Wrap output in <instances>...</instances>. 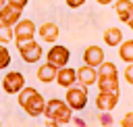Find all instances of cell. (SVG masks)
<instances>
[{"label": "cell", "mask_w": 133, "mask_h": 127, "mask_svg": "<svg viewBox=\"0 0 133 127\" xmlns=\"http://www.w3.org/2000/svg\"><path fill=\"white\" fill-rule=\"evenodd\" d=\"M17 100H19V106H21L29 117H39V115H44V110H46V100H44V96H42L35 87L25 85V87L17 94Z\"/></svg>", "instance_id": "obj_1"}, {"label": "cell", "mask_w": 133, "mask_h": 127, "mask_svg": "<svg viewBox=\"0 0 133 127\" xmlns=\"http://www.w3.org/2000/svg\"><path fill=\"white\" fill-rule=\"evenodd\" d=\"M44 117H46L50 123L64 125V123H71V119H73V110H71V106H69L64 100H60V98H52V100H46Z\"/></svg>", "instance_id": "obj_2"}, {"label": "cell", "mask_w": 133, "mask_h": 127, "mask_svg": "<svg viewBox=\"0 0 133 127\" xmlns=\"http://www.w3.org/2000/svg\"><path fill=\"white\" fill-rule=\"evenodd\" d=\"M98 90L100 92H118V69L114 62L104 60L98 67Z\"/></svg>", "instance_id": "obj_3"}, {"label": "cell", "mask_w": 133, "mask_h": 127, "mask_svg": "<svg viewBox=\"0 0 133 127\" xmlns=\"http://www.w3.org/2000/svg\"><path fill=\"white\" fill-rule=\"evenodd\" d=\"M17 50H19L23 62H27V65L37 62V60L44 56V48H42V44H37L35 40H31V42H23V44H17Z\"/></svg>", "instance_id": "obj_4"}, {"label": "cell", "mask_w": 133, "mask_h": 127, "mask_svg": "<svg viewBox=\"0 0 133 127\" xmlns=\"http://www.w3.org/2000/svg\"><path fill=\"white\" fill-rule=\"evenodd\" d=\"M69 60H71V52H69V48L62 46V44H52V48L46 52V62L54 65L56 69L69 67Z\"/></svg>", "instance_id": "obj_5"}, {"label": "cell", "mask_w": 133, "mask_h": 127, "mask_svg": "<svg viewBox=\"0 0 133 127\" xmlns=\"http://www.w3.org/2000/svg\"><path fill=\"white\" fill-rule=\"evenodd\" d=\"M64 102L71 106V110H83L87 106V87H81V85L69 87L66 96H64Z\"/></svg>", "instance_id": "obj_6"}, {"label": "cell", "mask_w": 133, "mask_h": 127, "mask_svg": "<svg viewBox=\"0 0 133 127\" xmlns=\"http://www.w3.org/2000/svg\"><path fill=\"white\" fill-rule=\"evenodd\" d=\"M12 31H15V44H23V42H31L35 37L37 27H35V23L31 19H21L12 27Z\"/></svg>", "instance_id": "obj_7"}, {"label": "cell", "mask_w": 133, "mask_h": 127, "mask_svg": "<svg viewBox=\"0 0 133 127\" xmlns=\"http://www.w3.org/2000/svg\"><path fill=\"white\" fill-rule=\"evenodd\" d=\"M25 87V75L19 71H10L2 77V90L6 94H19Z\"/></svg>", "instance_id": "obj_8"}, {"label": "cell", "mask_w": 133, "mask_h": 127, "mask_svg": "<svg viewBox=\"0 0 133 127\" xmlns=\"http://www.w3.org/2000/svg\"><path fill=\"white\" fill-rule=\"evenodd\" d=\"M116 104H118V92H98L96 106L100 112H112Z\"/></svg>", "instance_id": "obj_9"}, {"label": "cell", "mask_w": 133, "mask_h": 127, "mask_svg": "<svg viewBox=\"0 0 133 127\" xmlns=\"http://www.w3.org/2000/svg\"><path fill=\"white\" fill-rule=\"evenodd\" d=\"M114 12L116 17L133 29V0H114Z\"/></svg>", "instance_id": "obj_10"}, {"label": "cell", "mask_w": 133, "mask_h": 127, "mask_svg": "<svg viewBox=\"0 0 133 127\" xmlns=\"http://www.w3.org/2000/svg\"><path fill=\"white\" fill-rule=\"evenodd\" d=\"M104 60H106V58H104V50H102L100 46L91 44V46H87V48L83 50V65L98 69V67H100Z\"/></svg>", "instance_id": "obj_11"}, {"label": "cell", "mask_w": 133, "mask_h": 127, "mask_svg": "<svg viewBox=\"0 0 133 127\" xmlns=\"http://www.w3.org/2000/svg\"><path fill=\"white\" fill-rule=\"evenodd\" d=\"M37 35H39V40H44L46 44H56V40H58V35H60V27H58L56 23H52V21H46V23H42V25L37 27Z\"/></svg>", "instance_id": "obj_12"}, {"label": "cell", "mask_w": 133, "mask_h": 127, "mask_svg": "<svg viewBox=\"0 0 133 127\" xmlns=\"http://www.w3.org/2000/svg\"><path fill=\"white\" fill-rule=\"evenodd\" d=\"M77 81H79L81 87H89V85L98 83V69L87 67V65L79 67V69H77Z\"/></svg>", "instance_id": "obj_13"}, {"label": "cell", "mask_w": 133, "mask_h": 127, "mask_svg": "<svg viewBox=\"0 0 133 127\" xmlns=\"http://www.w3.org/2000/svg\"><path fill=\"white\" fill-rule=\"evenodd\" d=\"M21 12H23L21 8L6 4V6L0 8V23H4V25H8V27H15V25L21 21Z\"/></svg>", "instance_id": "obj_14"}, {"label": "cell", "mask_w": 133, "mask_h": 127, "mask_svg": "<svg viewBox=\"0 0 133 127\" xmlns=\"http://www.w3.org/2000/svg\"><path fill=\"white\" fill-rule=\"evenodd\" d=\"M56 83L64 90L73 87L77 83V69H71V67H62L58 69V75H56Z\"/></svg>", "instance_id": "obj_15"}, {"label": "cell", "mask_w": 133, "mask_h": 127, "mask_svg": "<svg viewBox=\"0 0 133 127\" xmlns=\"http://www.w3.org/2000/svg\"><path fill=\"white\" fill-rule=\"evenodd\" d=\"M56 75H58V69H56L54 65H50V62L39 65L37 71H35V77H37L42 83H52V81H56Z\"/></svg>", "instance_id": "obj_16"}, {"label": "cell", "mask_w": 133, "mask_h": 127, "mask_svg": "<svg viewBox=\"0 0 133 127\" xmlns=\"http://www.w3.org/2000/svg\"><path fill=\"white\" fill-rule=\"evenodd\" d=\"M104 44L106 46H110V48H118L121 44H123V31H121V27H108V29H104Z\"/></svg>", "instance_id": "obj_17"}, {"label": "cell", "mask_w": 133, "mask_h": 127, "mask_svg": "<svg viewBox=\"0 0 133 127\" xmlns=\"http://www.w3.org/2000/svg\"><path fill=\"white\" fill-rule=\"evenodd\" d=\"M118 56L123 62L133 65V40H123V44L118 46Z\"/></svg>", "instance_id": "obj_18"}, {"label": "cell", "mask_w": 133, "mask_h": 127, "mask_svg": "<svg viewBox=\"0 0 133 127\" xmlns=\"http://www.w3.org/2000/svg\"><path fill=\"white\" fill-rule=\"evenodd\" d=\"M10 42H15V31H12V27L0 23V44L6 46V44H10Z\"/></svg>", "instance_id": "obj_19"}, {"label": "cell", "mask_w": 133, "mask_h": 127, "mask_svg": "<svg viewBox=\"0 0 133 127\" xmlns=\"http://www.w3.org/2000/svg\"><path fill=\"white\" fill-rule=\"evenodd\" d=\"M8 65H10V50L0 44V71H4Z\"/></svg>", "instance_id": "obj_20"}, {"label": "cell", "mask_w": 133, "mask_h": 127, "mask_svg": "<svg viewBox=\"0 0 133 127\" xmlns=\"http://www.w3.org/2000/svg\"><path fill=\"white\" fill-rule=\"evenodd\" d=\"M98 121H100V125H104V127H110V125H112V115H110V112H100Z\"/></svg>", "instance_id": "obj_21"}, {"label": "cell", "mask_w": 133, "mask_h": 127, "mask_svg": "<svg viewBox=\"0 0 133 127\" xmlns=\"http://www.w3.org/2000/svg\"><path fill=\"white\" fill-rule=\"evenodd\" d=\"M123 77H125V81H127L129 85H133V65H127V67H125Z\"/></svg>", "instance_id": "obj_22"}, {"label": "cell", "mask_w": 133, "mask_h": 127, "mask_svg": "<svg viewBox=\"0 0 133 127\" xmlns=\"http://www.w3.org/2000/svg\"><path fill=\"white\" fill-rule=\"evenodd\" d=\"M121 127H133V110L127 112V115L121 119Z\"/></svg>", "instance_id": "obj_23"}, {"label": "cell", "mask_w": 133, "mask_h": 127, "mask_svg": "<svg viewBox=\"0 0 133 127\" xmlns=\"http://www.w3.org/2000/svg\"><path fill=\"white\" fill-rule=\"evenodd\" d=\"M27 2H29V0H6V4H10V6H17V8H21V10L27 6Z\"/></svg>", "instance_id": "obj_24"}, {"label": "cell", "mask_w": 133, "mask_h": 127, "mask_svg": "<svg viewBox=\"0 0 133 127\" xmlns=\"http://www.w3.org/2000/svg\"><path fill=\"white\" fill-rule=\"evenodd\" d=\"M83 4H85V0H66V6L69 8H79Z\"/></svg>", "instance_id": "obj_25"}, {"label": "cell", "mask_w": 133, "mask_h": 127, "mask_svg": "<svg viewBox=\"0 0 133 127\" xmlns=\"http://www.w3.org/2000/svg\"><path fill=\"white\" fill-rule=\"evenodd\" d=\"M98 4H102V6H108V4H114V0H96Z\"/></svg>", "instance_id": "obj_26"}, {"label": "cell", "mask_w": 133, "mask_h": 127, "mask_svg": "<svg viewBox=\"0 0 133 127\" xmlns=\"http://www.w3.org/2000/svg\"><path fill=\"white\" fill-rule=\"evenodd\" d=\"M73 123H75V125H77V127H85V121H83V119H75V121H73Z\"/></svg>", "instance_id": "obj_27"}, {"label": "cell", "mask_w": 133, "mask_h": 127, "mask_svg": "<svg viewBox=\"0 0 133 127\" xmlns=\"http://www.w3.org/2000/svg\"><path fill=\"white\" fill-rule=\"evenodd\" d=\"M2 6H6V0H0V8H2Z\"/></svg>", "instance_id": "obj_28"}, {"label": "cell", "mask_w": 133, "mask_h": 127, "mask_svg": "<svg viewBox=\"0 0 133 127\" xmlns=\"http://www.w3.org/2000/svg\"><path fill=\"white\" fill-rule=\"evenodd\" d=\"M0 83H2V75H0Z\"/></svg>", "instance_id": "obj_29"}, {"label": "cell", "mask_w": 133, "mask_h": 127, "mask_svg": "<svg viewBox=\"0 0 133 127\" xmlns=\"http://www.w3.org/2000/svg\"><path fill=\"white\" fill-rule=\"evenodd\" d=\"M0 127H2V121H0Z\"/></svg>", "instance_id": "obj_30"}]
</instances>
